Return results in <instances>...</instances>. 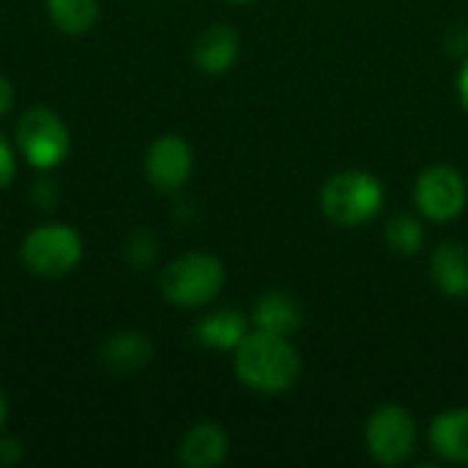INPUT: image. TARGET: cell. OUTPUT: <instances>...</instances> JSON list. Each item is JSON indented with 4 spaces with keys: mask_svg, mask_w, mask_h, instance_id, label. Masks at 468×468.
Here are the masks:
<instances>
[{
    "mask_svg": "<svg viewBox=\"0 0 468 468\" xmlns=\"http://www.w3.org/2000/svg\"><path fill=\"white\" fill-rule=\"evenodd\" d=\"M239 58V36L230 25L217 22L206 27L192 47V60L206 74H225Z\"/></svg>",
    "mask_w": 468,
    "mask_h": 468,
    "instance_id": "obj_9",
    "label": "cell"
},
{
    "mask_svg": "<svg viewBox=\"0 0 468 468\" xmlns=\"http://www.w3.org/2000/svg\"><path fill=\"white\" fill-rule=\"evenodd\" d=\"M14 107V85L0 74V118Z\"/></svg>",
    "mask_w": 468,
    "mask_h": 468,
    "instance_id": "obj_20",
    "label": "cell"
},
{
    "mask_svg": "<svg viewBox=\"0 0 468 468\" xmlns=\"http://www.w3.org/2000/svg\"><path fill=\"white\" fill-rule=\"evenodd\" d=\"M192 148L181 134H165L154 140V145L145 154V178L159 192H176L181 189L192 176Z\"/></svg>",
    "mask_w": 468,
    "mask_h": 468,
    "instance_id": "obj_8",
    "label": "cell"
},
{
    "mask_svg": "<svg viewBox=\"0 0 468 468\" xmlns=\"http://www.w3.org/2000/svg\"><path fill=\"white\" fill-rule=\"evenodd\" d=\"M228 455V433L217 422H197L192 425L181 444L178 461L186 468H214Z\"/></svg>",
    "mask_w": 468,
    "mask_h": 468,
    "instance_id": "obj_10",
    "label": "cell"
},
{
    "mask_svg": "<svg viewBox=\"0 0 468 468\" xmlns=\"http://www.w3.org/2000/svg\"><path fill=\"white\" fill-rule=\"evenodd\" d=\"M431 271L441 293L452 299L468 296V247L461 241H444L431 258Z\"/></svg>",
    "mask_w": 468,
    "mask_h": 468,
    "instance_id": "obj_13",
    "label": "cell"
},
{
    "mask_svg": "<svg viewBox=\"0 0 468 468\" xmlns=\"http://www.w3.org/2000/svg\"><path fill=\"white\" fill-rule=\"evenodd\" d=\"M16 173V159H14V148L8 145V140L0 134V189H5L14 181Z\"/></svg>",
    "mask_w": 468,
    "mask_h": 468,
    "instance_id": "obj_18",
    "label": "cell"
},
{
    "mask_svg": "<svg viewBox=\"0 0 468 468\" xmlns=\"http://www.w3.org/2000/svg\"><path fill=\"white\" fill-rule=\"evenodd\" d=\"M16 145L33 167L49 170L69 154V129L55 110L30 107L16 123Z\"/></svg>",
    "mask_w": 468,
    "mask_h": 468,
    "instance_id": "obj_5",
    "label": "cell"
},
{
    "mask_svg": "<svg viewBox=\"0 0 468 468\" xmlns=\"http://www.w3.org/2000/svg\"><path fill=\"white\" fill-rule=\"evenodd\" d=\"M431 447L450 463H468V409H455L433 420Z\"/></svg>",
    "mask_w": 468,
    "mask_h": 468,
    "instance_id": "obj_15",
    "label": "cell"
},
{
    "mask_svg": "<svg viewBox=\"0 0 468 468\" xmlns=\"http://www.w3.org/2000/svg\"><path fill=\"white\" fill-rule=\"evenodd\" d=\"M49 19L69 36H82L99 19V0H47Z\"/></svg>",
    "mask_w": 468,
    "mask_h": 468,
    "instance_id": "obj_16",
    "label": "cell"
},
{
    "mask_svg": "<svg viewBox=\"0 0 468 468\" xmlns=\"http://www.w3.org/2000/svg\"><path fill=\"white\" fill-rule=\"evenodd\" d=\"M22 458V441L14 436H0V463L11 466Z\"/></svg>",
    "mask_w": 468,
    "mask_h": 468,
    "instance_id": "obj_19",
    "label": "cell"
},
{
    "mask_svg": "<svg viewBox=\"0 0 468 468\" xmlns=\"http://www.w3.org/2000/svg\"><path fill=\"white\" fill-rule=\"evenodd\" d=\"M154 346L143 332H115L101 346V362L112 373H134L151 362Z\"/></svg>",
    "mask_w": 468,
    "mask_h": 468,
    "instance_id": "obj_14",
    "label": "cell"
},
{
    "mask_svg": "<svg viewBox=\"0 0 468 468\" xmlns=\"http://www.w3.org/2000/svg\"><path fill=\"white\" fill-rule=\"evenodd\" d=\"M458 96H461V104L468 110V60L461 69V77H458Z\"/></svg>",
    "mask_w": 468,
    "mask_h": 468,
    "instance_id": "obj_21",
    "label": "cell"
},
{
    "mask_svg": "<svg viewBox=\"0 0 468 468\" xmlns=\"http://www.w3.org/2000/svg\"><path fill=\"white\" fill-rule=\"evenodd\" d=\"M230 3H250V0H230Z\"/></svg>",
    "mask_w": 468,
    "mask_h": 468,
    "instance_id": "obj_23",
    "label": "cell"
},
{
    "mask_svg": "<svg viewBox=\"0 0 468 468\" xmlns=\"http://www.w3.org/2000/svg\"><path fill=\"white\" fill-rule=\"evenodd\" d=\"M422 239H425L422 225L409 214H398L387 222V244L398 255H417L422 247Z\"/></svg>",
    "mask_w": 468,
    "mask_h": 468,
    "instance_id": "obj_17",
    "label": "cell"
},
{
    "mask_svg": "<svg viewBox=\"0 0 468 468\" xmlns=\"http://www.w3.org/2000/svg\"><path fill=\"white\" fill-rule=\"evenodd\" d=\"M5 420H8V400H5V395L0 392V431H3V425H5Z\"/></svg>",
    "mask_w": 468,
    "mask_h": 468,
    "instance_id": "obj_22",
    "label": "cell"
},
{
    "mask_svg": "<svg viewBox=\"0 0 468 468\" xmlns=\"http://www.w3.org/2000/svg\"><path fill=\"white\" fill-rule=\"evenodd\" d=\"M365 441L381 466H400L411 458L417 447V422L411 411L398 403H387L373 411L365 425Z\"/></svg>",
    "mask_w": 468,
    "mask_h": 468,
    "instance_id": "obj_6",
    "label": "cell"
},
{
    "mask_svg": "<svg viewBox=\"0 0 468 468\" xmlns=\"http://www.w3.org/2000/svg\"><path fill=\"white\" fill-rule=\"evenodd\" d=\"M225 285V266L206 252H189L162 269V296L176 307H203L219 296Z\"/></svg>",
    "mask_w": 468,
    "mask_h": 468,
    "instance_id": "obj_3",
    "label": "cell"
},
{
    "mask_svg": "<svg viewBox=\"0 0 468 468\" xmlns=\"http://www.w3.org/2000/svg\"><path fill=\"white\" fill-rule=\"evenodd\" d=\"M233 367L244 387L263 395H277L296 384L302 359L288 337L255 329L236 346Z\"/></svg>",
    "mask_w": 468,
    "mask_h": 468,
    "instance_id": "obj_1",
    "label": "cell"
},
{
    "mask_svg": "<svg viewBox=\"0 0 468 468\" xmlns=\"http://www.w3.org/2000/svg\"><path fill=\"white\" fill-rule=\"evenodd\" d=\"M384 203V186L365 170H343L332 176L321 189V208L329 222L340 228H356L370 222Z\"/></svg>",
    "mask_w": 468,
    "mask_h": 468,
    "instance_id": "obj_2",
    "label": "cell"
},
{
    "mask_svg": "<svg viewBox=\"0 0 468 468\" xmlns=\"http://www.w3.org/2000/svg\"><path fill=\"white\" fill-rule=\"evenodd\" d=\"M19 258L30 274L55 280V277L69 274L80 263L82 239L71 225L47 222V225L33 228L25 236V241L19 247Z\"/></svg>",
    "mask_w": 468,
    "mask_h": 468,
    "instance_id": "obj_4",
    "label": "cell"
},
{
    "mask_svg": "<svg viewBox=\"0 0 468 468\" xmlns=\"http://www.w3.org/2000/svg\"><path fill=\"white\" fill-rule=\"evenodd\" d=\"M466 181L463 176L450 167V165H436L428 167L420 178H417V189H414V200L420 206V211L433 219V222H447L455 219L463 208H466Z\"/></svg>",
    "mask_w": 468,
    "mask_h": 468,
    "instance_id": "obj_7",
    "label": "cell"
},
{
    "mask_svg": "<svg viewBox=\"0 0 468 468\" xmlns=\"http://www.w3.org/2000/svg\"><path fill=\"white\" fill-rule=\"evenodd\" d=\"M302 321H304L302 304L282 291H271V293L261 296L255 310H252L255 329L269 332V335H280V337H291L293 332H299Z\"/></svg>",
    "mask_w": 468,
    "mask_h": 468,
    "instance_id": "obj_11",
    "label": "cell"
},
{
    "mask_svg": "<svg viewBox=\"0 0 468 468\" xmlns=\"http://www.w3.org/2000/svg\"><path fill=\"white\" fill-rule=\"evenodd\" d=\"M247 337V315L236 307H222L217 313H208L195 326V340L214 351H228Z\"/></svg>",
    "mask_w": 468,
    "mask_h": 468,
    "instance_id": "obj_12",
    "label": "cell"
}]
</instances>
